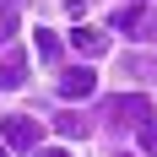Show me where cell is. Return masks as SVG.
Returning a JSON list of instances; mask_svg holds the SVG:
<instances>
[{
	"mask_svg": "<svg viewBox=\"0 0 157 157\" xmlns=\"http://www.w3.org/2000/svg\"><path fill=\"white\" fill-rule=\"evenodd\" d=\"M38 60H60V38H54V33H38Z\"/></svg>",
	"mask_w": 157,
	"mask_h": 157,
	"instance_id": "cell-9",
	"label": "cell"
},
{
	"mask_svg": "<svg viewBox=\"0 0 157 157\" xmlns=\"http://www.w3.org/2000/svg\"><path fill=\"white\" fill-rule=\"evenodd\" d=\"M38 157H71V152H65V146H44Z\"/></svg>",
	"mask_w": 157,
	"mask_h": 157,
	"instance_id": "cell-12",
	"label": "cell"
},
{
	"mask_svg": "<svg viewBox=\"0 0 157 157\" xmlns=\"http://www.w3.org/2000/svg\"><path fill=\"white\" fill-rule=\"evenodd\" d=\"M54 125H60V136H71V141H76V136H87V119H81V114H60Z\"/></svg>",
	"mask_w": 157,
	"mask_h": 157,
	"instance_id": "cell-8",
	"label": "cell"
},
{
	"mask_svg": "<svg viewBox=\"0 0 157 157\" xmlns=\"http://www.w3.org/2000/svg\"><path fill=\"white\" fill-rule=\"evenodd\" d=\"M0 157H6V146H0Z\"/></svg>",
	"mask_w": 157,
	"mask_h": 157,
	"instance_id": "cell-14",
	"label": "cell"
},
{
	"mask_svg": "<svg viewBox=\"0 0 157 157\" xmlns=\"http://www.w3.org/2000/svg\"><path fill=\"white\" fill-rule=\"evenodd\" d=\"M22 81H27V54L22 49H6L0 54V92H16Z\"/></svg>",
	"mask_w": 157,
	"mask_h": 157,
	"instance_id": "cell-5",
	"label": "cell"
},
{
	"mask_svg": "<svg viewBox=\"0 0 157 157\" xmlns=\"http://www.w3.org/2000/svg\"><path fill=\"white\" fill-rule=\"evenodd\" d=\"M11 33H16V6H11V0H0V44H6Z\"/></svg>",
	"mask_w": 157,
	"mask_h": 157,
	"instance_id": "cell-10",
	"label": "cell"
},
{
	"mask_svg": "<svg viewBox=\"0 0 157 157\" xmlns=\"http://www.w3.org/2000/svg\"><path fill=\"white\" fill-rule=\"evenodd\" d=\"M125 76H136V81H157V60H146V54H130V60H125Z\"/></svg>",
	"mask_w": 157,
	"mask_h": 157,
	"instance_id": "cell-7",
	"label": "cell"
},
{
	"mask_svg": "<svg viewBox=\"0 0 157 157\" xmlns=\"http://www.w3.org/2000/svg\"><path fill=\"white\" fill-rule=\"evenodd\" d=\"M103 114H109V119H119V125H146V119H152V98L119 92V98H109V103H103Z\"/></svg>",
	"mask_w": 157,
	"mask_h": 157,
	"instance_id": "cell-3",
	"label": "cell"
},
{
	"mask_svg": "<svg viewBox=\"0 0 157 157\" xmlns=\"http://www.w3.org/2000/svg\"><path fill=\"white\" fill-rule=\"evenodd\" d=\"M38 136H44V125H38V119H27V114L0 119V146H6V152H33V146H38Z\"/></svg>",
	"mask_w": 157,
	"mask_h": 157,
	"instance_id": "cell-2",
	"label": "cell"
},
{
	"mask_svg": "<svg viewBox=\"0 0 157 157\" xmlns=\"http://www.w3.org/2000/svg\"><path fill=\"white\" fill-rule=\"evenodd\" d=\"M11 6H22V0H11Z\"/></svg>",
	"mask_w": 157,
	"mask_h": 157,
	"instance_id": "cell-13",
	"label": "cell"
},
{
	"mask_svg": "<svg viewBox=\"0 0 157 157\" xmlns=\"http://www.w3.org/2000/svg\"><path fill=\"white\" fill-rule=\"evenodd\" d=\"M109 33H125V38L157 44V11H146V6H119L114 22H109Z\"/></svg>",
	"mask_w": 157,
	"mask_h": 157,
	"instance_id": "cell-1",
	"label": "cell"
},
{
	"mask_svg": "<svg viewBox=\"0 0 157 157\" xmlns=\"http://www.w3.org/2000/svg\"><path fill=\"white\" fill-rule=\"evenodd\" d=\"M141 146H146V157H157V114L141 125Z\"/></svg>",
	"mask_w": 157,
	"mask_h": 157,
	"instance_id": "cell-11",
	"label": "cell"
},
{
	"mask_svg": "<svg viewBox=\"0 0 157 157\" xmlns=\"http://www.w3.org/2000/svg\"><path fill=\"white\" fill-rule=\"evenodd\" d=\"M92 92H98V71H92V65H76V71H65V76H60V98H65V103L92 98Z\"/></svg>",
	"mask_w": 157,
	"mask_h": 157,
	"instance_id": "cell-4",
	"label": "cell"
},
{
	"mask_svg": "<svg viewBox=\"0 0 157 157\" xmlns=\"http://www.w3.org/2000/svg\"><path fill=\"white\" fill-rule=\"evenodd\" d=\"M71 49H76L81 60H98V54H109V33L103 27H76L71 33Z\"/></svg>",
	"mask_w": 157,
	"mask_h": 157,
	"instance_id": "cell-6",
	"label": "cell"
}]
</instances>
